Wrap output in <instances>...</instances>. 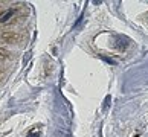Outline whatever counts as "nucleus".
<instances>
[{"instance_id": "1", "label": "nucleus", "mask_w": 148, "mask_h": 137, "mask_svg": "<svg viewBox=\"0 0 148 137\" xmlns=\"http://www.w3.org/2000/svg\"><path fill=\"white\" fill-rule=\"evenodd\" d=\"M12 14H14V11H12V9H8L5 14L0 15V23H5L6 20H9L11 17H12Z\"/></svg>"}]
</instances>
